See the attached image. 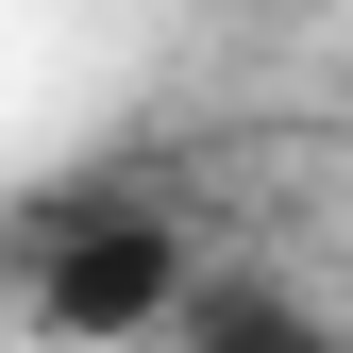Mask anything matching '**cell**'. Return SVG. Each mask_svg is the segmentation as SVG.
<instances>
[{
	"instance_id": "6da1fadb",
	"label": "cell",
	"mask_w": 353,
	"mask_h": 353,
	"mask_svg": "<svg viewBox=\"0 0 353 353\" xmlns=\"http://www.w3.org/2000/svg\"><path fill=\"white\" fill-rule=\"evenodd\" d=\"M34 320L51 336H168V303H185V236L168 219H51V252H34Z\"/></svg>"
},
{
	"instance_id": "7a4b0ae2",
	"label": "cell",
	"mask_w": 353,
	"mask_h": 353,
	"mask_svg": "<svg viewBox=\"0 0 353 353\" xmlns=\"http://www.w3.org/2000/svg\"><path fill=\"white\" fill-rule=\"evenodd\" d=\"M168 336H202V353H303V336H320V303H303V286H185V303H168Z\"/></svg>"
},
{
	"instance_id": "3957f363",
	"label": "cell",
	"mask_w": 353,
	"mask_h": 353,
	"mask_svg": "<svg viewBox=\"0 0 353 353\" xmlns=\"http://www.w3.org/2000/svg\"><path fill=\"white\" fill-rule=\"evenodd\" d=\"M336 320H353V303H336Z\"/></svg>"
}]
</instances>
